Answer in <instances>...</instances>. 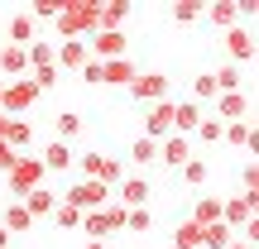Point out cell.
Masks as SVG:
<instances>
[{"label":"cell","instance_id":"1","mask_svg":"<svg viewBox=\"0 0 259 249\" xmlns=\"http://www.w3.org/2000/svg\"><path fill=\"white\" fill-rule=\"evenodd\" d=\"M96 0H63V10H58L53 29L58 38H92L96 34Z\"/></svg>","mask_w":259,"mask_h":249},{"label":"cell","instance_id":"2","mask_svg":"<svg viewBox=\"0 0 259 249\" xmlns=\"http://www.w3.org/2000/svg\"><path fill=\"white\" fill-rule=\"evenodd\" d=\"M44 163H38V158H29V154H19L15 158V168H10L5 173V187H10V202H24L29 192H34V187H44Z\"/></svg>","mask_w":259,"mask_h":249},{"label":"cell","instance_id":"3","mask_svg":"<svg viewBox=\"0 0 259 249\" xmlns=\"http://www.w3.org/2000/svg\"><path fill=\"white\" fill-rule=\"evenodd\" d=\"M58 202H72L77 211L87 216V211H101V206L111 202V187H106V182H92V177H77V182L67 187V192L58 196Z\"/></svg>","mask_w":259,"mask_h":249},{"label":"cell","instance_id":"4","mask_svg":"<svg viewBox=\"0 0 259 249\" xmlns=\"http://www.w3.org/2000/svg\"><path fill=\"white\" fill-rule=\"evenodd\" d=\"M34 101H38V86H34V82H24V77H19V82H5V96H0V115H5V120H19V115H24Z\"/></svg>","mask_w":259,"mask_h":249},{"label":"cell","instance_id":"5","mask_svg":"<svg viewBox=\"0 0 259 249\" xmlns=\"http://www.w3.org/2000/svg\"><path fill=\"white\" fill-rule=\"evenodd\" d=\"M125 48H130L125 29H96V34L87 38V53H92L96 63H111V58H125Z\"/></svg>","mask_w":259,"mask_h":249},{"label":"cell","instance_id":"6","mask_svg":"<svg viewBox=\"0 0 259 249\" xmlns=\"http://www.w3.org/2000/svg\"><path fill=\"white\" fill-rule=\"evenodd\" d=\"M168 72H135V82L125 86L135 101H144V106H154V101H168Z\"/></svg>","mask_w":259,"mask_h":249},{"label":"cell","instance_id":"7","mask_svg":"<svg viewBox=\"0 0 259 249\" xmlns=\"http://www.w3.org/2000/svg\"><path fill=\"white\" fill-rule=\"evenodd\" d=\"M221 221L231 225V230H245V225H254V196H221Z\"/></svg>","mask_w":259,"mask_h":249},{"label":"cell","instance_id":"8","mask_svg":"<svg viewBox=\"0 0 259 249\" xmlns=\"http://www.w3.org/2000/svg\"><path fill=\"white\" fill-rule=\"evenodd\" d=\"M173 134V101H154L144 115V139H154V144H163V139Z\"/></svg>","mask_w":259,"mask_h":249},{"label":"cell","instance_id":"9","mask_svg":"<svg viewBox=\"0 0 259 249\" xmlns=\"http://www.w3.org/2000/svg\"><path fill=\"white\" fill-rule=\"evenodd\" d=\"M216 120H221V125L250 120V96H245V91H216Z\"/></svg>","mask_w":259,"mask_h":249},{"label":"cell","instance_id":"10","mask_svg":"<svg viewBox=\"0 0 259 249\" xmlns=\"http://www.w3.org/2000/svg\"><path fill=\"white\" fill-rule=\"evenodd\" d=\"M149 196H154V187H149L144 177H125V182L111 192V202H120L125 211H135V206H149Z\"/></svg>","mask_w":259,"mask_h":249},{"label":"cell","instance_id":"11","mask_svg":"<svg viewBox=\"0 0 259 249\" xmlns=\"http://www.w3.org/2000/svg\"><path fill=\"white\" fill-rule=\"evenodd\" d=\"M226 58H235V63H250V58H254V34H250V24L226 29Z\"/></svg>","mask_w":259,"mask_h":249},{"label":"cell","instance_id":"12","mask_svg":"<svg viewBox=\"0 0 259 249\" xmlns=\"http://www.w3.org/2000/svg\"><path fill=\"white\" fill-rule=\"evenodd\" d=\"M187 158H192V139H183V134H168L163 144H158V163H163V168H173V173L187 163Z\"/></svg>","mask_w":259,"mask_h":249},{"label":"cell","instance_id":"13","mask_svg":"<svg viewBox=\"0 0 259 249\" xmlns=\"http://www.w3.org/2000/svg\"><path fill=\"white\" fill-rule=\"evenodd\" d=\"M87 38H58L53 43V67H82L87 63Z\"/></svg>","mask_w":259,"mask_h":249},{"label":"cell","instance_id":"14","mask_svg":"<svg viewBox=\"0 0 259 249\" xmlns=\"http://www.w3.org/2000/svg\"><path fill=\"white\" fill-rule=\"evenodd\" d=\"M135 72H139V67L130 63V53L125 58H111V63H101V86H130Z\"/></svg>","mask_w":259,"mask_h":249},{"label":"cell","instance_id":"15","mask_svg":"<svg viewBox=\"0 0 259 249\" xmlns=\"http://www.w3.org/2000/svg\"><path fill=\"white\" fill-rule=\"evenodd\" d=\"M38 163H44V173H67V168H72V144H58V139H48L44 154H38Z\"/></svg>","mask_w":259,"mask_h":249},{"label":"cell","instance_id":"16","mask_svg":"<svg viewBox=\"0 0 259 249\" xmlns=\"http://www.w3.org/2000/svg\"><path fill=\"white\" fill-rule=\"evenodd\" d=\"M5 34H10V43H15V48H29V43L38 38V24L29 19V10H19V15H10Z\"/></svg>","mask_w":259,"mask_h":249},{"label":"cell","instance_id":"17","mask_svg":"<svg viewBox=\"0 0 259 249\" xmlns=\"http://www.w3.org/2000/svg\"><path fill=\"white\" fill-rule=\"evenodd\" d=\"M197 120H202V106H197V101H173V134L192 139Z\"/></svg>","mask_w":259,"mask_h":249},{"label":"cell","instance_id":"18","mask_svg":"<svg viewBox=\"0 0 259 249\" xmlns=\"http://www.w3.org/2000/svg\"><path fill=\"white\" fill-rule=\"evenodd\" d=\"M0 230L15 240V235H24V230H34V221H29V211L19 202H5V211H0Z\"/></svg>","mask_w":259,"mask_h":249},{"label":"cell","instance_id":"19","mask_svg":"<svg viewBox=\"0 0 259 249\" xmlns=\"http://www.w3.org/2000/svg\"><path fill=\"white\" fill-rule=\"evenodd\" d=\"M19 206L29 211V221H38V216H53V206H58V192H53V187H34V192H29Z\"/></svg>","mask_w":259,"mask_h":249},{"label":"cell","instance_id":"20","mask_svg":"<svg viewBox=\"0 0 259 249\" xmlns=\"http://www.w3.org/2000/svg\"><path fill=\"white\" fill-rule=\"evenodd\" d=\"M202 15L211 19L216 29H235L245 19V5H202Z\"/></svg>","mask_w":259,"mask_h":249},{"label":"cell","instance_id":"21","mask_svg":"<svg viewBox=\"0 0 259 249\" xmlns=\"http://www.w3.org/2000/svg\"><path fill=\"white\" fill-rule=\"evenodd\" d=\"M24 48H15V43H0V72L10 77V82H19V77H24Z\"/></svg>","mask_w":259,"mask_h":249},{"label":"cell","instance_id":"22","mask_svg":"<svg viewBox=\"0 0 259 249\" xmlns=\"http://www.w3.org/2000/svg\"><path fill=\"white\" fill-rule=\"evenodd\" d=\"M82 235H87V240H101V244L115 235L111 221H106V206H101V211H87V216H82Z\"/></svg>","mask_w":259,"mask_h":249},{"label":"cell","instance_id":"23","mask_svg":"<svg viewBox=\"0 0 259 249\" xmlns=\"http://www.w3.org/2000/svg\"><path fill=\"white\" fill-rule=\"evenodd\" d=\"M0 139H5V144L15 148V154H24V148L34 144V125H29V120H10V125H5V134H0Z\"/></svg>","mask_w":259,"mask_h":249},{"label":"cell","instance_id":"24","mask_svg":"<svg viewBox=\"0 0 259 249\" xmlns=\"http://www.w3.org/2000/svg\"><path fill=\"white\" fill-rule=\"evenodd\" d=\"M82 129H87V125H82V115H77V111H63V115L53 120V139H58V144H72Z\"/></svg>","mask_w":259,"mask_h":249},{"label":"cell","instance_id":"25","mask_svg":"<svg viewBox=\"0 0 259 249\" xmlns=\"http://www.w3.org/2000/svg\"><path fill=\"white\" fill-rule=\"evenodd\" d=\"M221 139H226L231 148H250V144H254V125H250V120H231V125L221 129Z\"/></svg>","mask_w":259,"mask_h":249},{"label":"cell","instance_id":"26","mask_svg":"<svg viewBox=\"0 0 259 249\" xmlns=\"http://www.w3.org/2000/svg\"><path fill=\"white\" fill-rule=\"evenodd\" d=\"M235 240V230L226 221H211V225H202V249H226Z\"/></svg>","mask_w":259,"mask_h":249},{"label":"cell","instance_id":"27","mask_svg":"<svg viewBox=\"0 0 259 249\" xmlns=\"http://www.w3.org/2000/svg\"><path fill=\"white\" fill-rule=\"evenodd\" d=\"M187 221H197V225L221 221V196H197V202H192V216H187Z\"/></svg>","mask_w":259,"mask_h":249},{"label":"cell","instance_id":"28","mask_svg":"<svg viewBox=\"0 0 259 249\" xmlns=\"http://www.w3.org/2000/svg\"><path fill=\"white\" fill-rule=\"evenodd\" d=\"M125 177H130V173H125V163H120V158H106V154H101V168H96V182H106V187L115 192V187H120Z\"/></svg>","mask_w":259,"mask_h":249},{"label":"cell","instance_id":"29","mask_svg":"<svg viewBox=\"0 0 259 249\" xmlns=\"http://www.w3.org/2000/svg\"><path fill=\"white\" fill-rule=\"evenodd\" d=\"M178 177H183L187 187H206V177H211V168H206V158H187V163L178 168Z\"/></svg>","mask_w":259,"mask_h":249},{"label":"cell","instance_id":"30","mask_svg":"<svg viewBox=\"0 0 259 249\" xmlns=\"http://www.w3.org/2000/svg\"><path fill=\"white\" fill-rule=\"evenodd\" d=\"M130 19V5H120V0H115V5H101L96 10V29H120Z\"/></svg>","mask_w":259,"mask_h":249},{"label":"cell","instance_id":"31","mask_svg":"<svg viewBox=\"0 0 259 249\" xmlns=\"http://www.w3.org/2000/svg\"><path fill=\"white\" fill-rule=\"evenodd\" d=\"M173 249H202V225H197V221H183L173 230Z\"/></svg>","mask_w":259,"mask_h":249},{"label":"cell","instance_id":"32","mask_svg":"<svg viewBox=\"0 0 259 249\" xmlns=\"http://www.w3.org/2000/svg\"><path fill=\"white\" fill-rule=\"evenodd\" d=\"M211 82H216V91H240L245 77H240V67H235V63H226V67H216V72H211Z\"/></svg>","mask_w":259,"mask_h":249},{"label":"cell","instance_id":"33","mask_svg":"<svg viewBox=\"0 0 259 249\" xmlns=\"http://www.w3.org/2000/svg\"><path fill=\"white\" fill-rule=\"evenodd\" d=\"M24 63L34 67V72H38V67H53V43H44V38H34V43L24 48Z\"/></svg>","mask_w":259,"mask_h":249},{"label":"cell","instance_id":"34","mask_svg":"<svg viewBox=\"0 0 259 249\" xmlns=\"http://www.w3.org/2000/svg\"><path fill=\"white\" fill-rule=\"evenodd\" d=\"M221 120H216V115H202V120H197V129H192V139L197 144H221Z\"/></svg>","mask_w":259,"mask_h":249},{"label":"cell","instance_id":"35","mask_svg":"<svg viewBox=\"0 0 259 249\" xmlns=\"http://www.w3.org/2000/svg\"><path fill=\"white\" fill-rule=\"evenodd\" d=\"M130 163H139V168H144V163H158V144L139 134L135 144H130Z\"/></svg>","mask_w":259,"mask_h":249},{"label":"cell","instance_id":"36","mask_svg":"<svg viewBox=\"0 0 259 249\" xmlns=\"http://www.w3.org/2000/svg\"><path fill=\"white\" fill-rule=\"evenodd\" d=\"M53 225L58 230H77V225H82V211H77L72 202H58L53 206Z\"/></svg>","mask_w":259,"mask_h":249},{"label":"cell","instance_id":"37","mask_svg":"<svg viewBox=\"0 0 259 249\" xmlns=\"http://www.w3.org/2000/svg\"><path fill=\"white\" fill-rule=\"evenodd\" d=\"M125 230L130 235H149L154 230V211H149V206H135V211L125 216Z\"/></svg>","mask_w":259,"mask_h":249},{"label":"cell","instance_id":"38","mask_svg":"<svg viewBox=\"0 0 259 249\" xmlns=\"http://www.w3.org/2000/svg\"><path fill=\"white\" fill-rule=\"evenodd\" d=\"M58 10H63V0H34V5H29V19H34V24H53Z\"/></svg>","mask_w":259,"mask_h":249},{"label":"cell","instance_id":"39","mask_svg":"<svg viewBox=\"0 0 259 249\" xmlns=\"http://www.w3.org/2000/svg\"><path fill=\"white\" fill-rule=\"evenodd\" d=\"M192 101H216V82H211V72H197V77H192Z\"/></svg>","mask_w":259,"mask_h":249},{"label":"cell","instance_id":"40","mask_svg":"<svg viewBox=\"0 0 259 249\" xmlns=\"http://www.w3.org/2000/svg\"><path fill=\"white\" fill-rule=\"evenodd\" d=\"M173 19H178V24H197V19H202V5H197V0H178Z\"/></svg>","mask_w":259,"mask_h":249},{"label":"cell","instance_id":"41","mask_svg":"<svg viewBox=\"0 0 259 249\" xmlns=\"http://www.w3.org/2000/svg\"><path fill=\"white\" fill-rule=\"evenodd\" d=\"M29 82H34V86H38V96H44L48 86H58V67H38V72L29 77Z\"/></svg>","mask_w":259,"mask_h":249},{"label":"cell","instance_id":"42","mask_svg":"<svg viewBox=\"0 0 259 249\" xmlns=\"http://www.w3.org/2000/svg\"><path fill=\"white\" fill-rule=\"evenodd\" d=\"M77 168H82V177H92V182H96V168H101V154H82V158H77Z\"/></svg>","mask_w":259,"mask_h":249},{"label":"cell","instance_id":"43","mask_svg":"<svg viewBox=\"0 0 259 249\" xmlns=\"http://www.w3.org/2000/svg\"><path fill=\"white\" fill-rule=\"evenodd\" d=\"M15 158H19V154L5 144V139H0V173H10V168H15Z\"/></svg>","mask_w":259,"mask_h":249},{"label":"cell","instance_id":"44","mask_svg":"<svg viewBox=\"0 0 259 249\" xmlns=\"http://www.w3.org/2000/svg\"><path fill=\"white\" fill-rule=\"evenodd\" d=\"M82 77H87V82H96V86H101V63H96V58H87V63H82Z\"/></svg>","mask_w":259,"mask_h":249},{"label":"cell","instance_id":"45","mask_svg":"<svg viewBox=\"0 0 259 249\" xmlns=\"http://www.w3.org/2000/svg\"><path fill=\"white\" fill-rule=\"evenodd\" d=\"M82 249H111V244H101V240H87V244H82Z\"/></svg>","mask_w":259,"mask_h":249},{"label":"cell","instance_id":"46","mask_svg":"<svg viewBox=\"0 0 259 249\" xmlns=\"http://www.w3.org/2000/svg\"><path fill=\"white\" fill-rule=\"evenodd\" d=\"M0 249H10V235H5V230H0Z\"/></svg>","mask_w":259,"mask_h":249},{"label":"cell","instance_id":"47","mask_svg":"<svg viewBox=\"0 0 259 249\" xmlns=\"http://www.w3.org/2000/svg\"><path fill=\"white\" fill-rule=\"evenodd\" d=\"M5 125H10V120H5V115H0V134H5Z\"/></svg>","mask_w":259,"mask_h":249},{"label":"cell","instance_id":"48","mask_svg":"<svg viewBox=\"0 0 259 249\" xmlns=\"http://www.w3.org/2000/svg\"><path fill=\"white\" fill-rule=\"evenodd\" d=\"M0 96H5V82H0Z\"/></svg>","mask_w":259,"mask_h":249}]
</instances>
